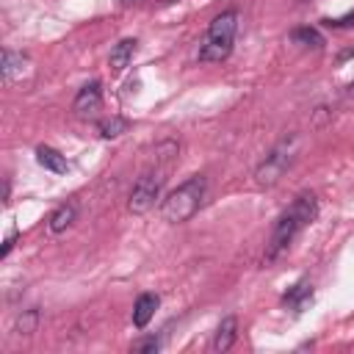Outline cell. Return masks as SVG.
Returning <instances> with one entry per match:
<instances>
[{
	"mask_svg": "<svg viewBox=\"0 0 354 354\" xmlns=\"http://www.w3.org/2000/svg\"><path fill=\"white\" fill-rule=\"evenodd\" d=\"M326 28H351L354 25V11H348L346 17H340V19H332V17H326V19H321Z\"/></svg>",
	"mask_w": 354,
	"mask_h": 354,
	"instance_id": "18",
	"label": "cell"
},
{
	"mask_svg": "<svg viewBox=\"0 0 354 354\" xmlns=\"http://www.w3.org/2000/svg\"><path fill=\"white\" fill-rule=\"evenodd\" d=\"M348 97H354V83H351V86H348Z\"/></svg>",
	"mask_w": 354,
	"mask_h": 354,
	"instance_id": "21",
	"label": "cell"
},
{
	"mask_svg": "<svg viewBox=\"0 0 354 354\" xmlns=\"http://www.w3.org/2000/svg\"><path fill=\"white\" fill-rule=\"evenodd\" d=\"M100 105H102V86H100L97 80H91V83H86V86L77 91V97H75V102H72V111H75L77 116H91V113L100 111Z\"/></svg>",
	"mask_w": 354,
	"mask_h": 354,
	"instance_id": "6",
	"label": "cell"
},
{
	"mask_svg": "<svg viewBox=\"0 0 354 354\" xmlns=\"http://www.w3.org/2000/svg\"><path fill=\"white\" fill-rule=\"evenodd\" d=\"M205 188H207L205 177H202V174H194V177H188L185 183H180L174 191H169V196L160 202V216H163V221H169V224H183V221H188V218L199 210V205H202V199H205Z\"/></svg>",
	"mask_w": 354,
	"mask_h": 354,
	"instance_id": "2",
	"label": "cell"
},
{
	"mask_svg": "<svg viewBox=\"0 0 354 354\" xmlns=\"http://www.w3.org/2000/svg\"><path fill=\"white\" fill-rule=\"evenodd\" d=\"M136 39H122V41H116L113 47H111V55H108V66H111V72L113 75H119V72H124L127 66H130V61H133V55H136Z\"/></svg>",
	"mask_w": 354,
	"mask_h": 354,
	"instance_id": "7",
	"label": "cell"
},
{
	"mask_svg": "<svg viewBox=\"0 0 354 354\" xmlns=\"http://www.w3.org/2000/svg\"><path fill=\"white\" fill-rule=\"evenodd\" d=\"M163 180H166V177H163V169H149V171H144V174L136 180V185H133V191H130V196H127L130 213H136V216L149 213V210L155 207V202L160 199Z\"/></svg>",
	"mask_w": 354,
	"mask_h": 354,
	"instance_id": "5",
	"label": "cell"
},
{
	"mask_svg": "<svg viewBox=\"0 0 354 354\" xmlns=\"http://www.w3.org/2000/svg\"><path fill=\"white\" fill-rule=\"evenodd\" d=\"M290 41L301 44V47H324V36L315 28H293L290 30Z\"/></svg>",
	"mask_w": 354,
	"mask_h": 354,
	"instance_id": "15",
	"label": "cell"
},
{
	"mask_svg": "<svg viewBox=\"0 0 354 354\" xmlns=\"http://www.w3.org/2000/svg\"><path fill=\"white\" fill-rule=\"evenodd\" d=\"M313 301V290H310V282L307 279H301V282H296L285 296H282V304H288V307H293L296 313H301L307 304Z\"/></svg>",
	"mask_w": 354,
	"mask_h": 354,
	"instance_id": "13",
	"label": "cell"
},
{
	"mask_svg": "<svg viewBox=\"0 0 354 354\" xmlns=\"http://www.w3.org/2000/svg\"><path fill=\"white\" fill-rule=\"evenodd\" d=\"M238 337V318L235 315H224L216 326V335H213V351H230L232 343Z\"/></svg>",
	"mask_w": 354,
	"mask_h": 354,
	"instance_id": "8",
	"label": "cell"
},
{
	"mask_svg": "<svg viewBox=\"0 0 354 354\" xmlns=\"http://www.w3.org/2000/svg\"><path fill=\"white\" fill-rule=\"evenodd\" d=\"M158 304H160L158 293H141V296L136 299V304H133V324H136L138 329H144V326L152 321Z\"/></svg>",
	"mask_w": 354,
	"mask_h": 354,
	"instance_id": "10",
	"label": "cell"
},
{
	"mask_svg": "<svg viewBox=\"0 0 354 354\" xmlns=\"http://www.w3.org/2000/svg\"><path fill=\"white\" fill-rule=\"evenodd\" d=\"M75 216H77L75 202H64V205H58V207L50 213V218H47V230H50L53 235H61V232H66V230L75 224Z\"/></svg>",
	"mask_w": 354,
	"mask_h": 354,
	"instance_id": "9",
	"label": "cell"
},
{
	"mask_svg": "<svg viewBox=\"0 0 354 354\" xmlns=\"http://www.w3.org/2000/svg\"><path fill=\"white\" fill-rule=\"evenodd\" d=\"M127 127H130V122L122 119V116H108V119H100L97 122V133L102 138H119L122 133H127Z\"/></svg>",
	"mask_w": 354,
	"mask_h": 354,
	"instance_id": "14",
	"label": "cell"
},
{
	"mask_svg": "<svg viewBox=\"0 0 354 354\" xmlns=\"http://www.w3.org/2000/svg\"><path fill=\"white\" fill-rule=\"evenodd\" d=\"M14 241H17V230H11V232L6 235V241H3V249H0V257H6V254L11 252V246H14Z\"/></svg>",
	"mask_w": 354,
	"mask_h": 354,
	"instance_id": "19",
	"label": "cell"
},
{
	"mask_svg": "<svg viewBox=\"0 0 354 354\" xmlns=\"http://www.w3.org/2000/svg\"><path fill=\"white\" fill-rule=\"evenodd\" d=\"M315 216H318V199H315V194H313V191H301V194L282 210V216L277 218V224H274V230H271V238H268V243H266L263 260H266V263L277 260V257L293 243V238H296Z\"/></svg>",
	"mask_w": 354,
	"mask_h": 354,
	"instance_id": "1",
	"label": "cell"
},
{
	"mask_svg": "<svg viewBox=\"0 0 354 354\" xmlns=\"http://www.w3.org/2000/svg\"><path fill=\"white\" fill-rule=\"evenodd\" d=\"M158 348H160V340H158L155 335H149V337H138V340L133 343V351H138V354H147V351L155 354Z\"/></svg>",
	"mask_w": 354,
	"mask_h": 354,
	"instance_id": "17",
	"label": "cell"
},
{
	"mask_svg": "<svg viewBox=\"0 0 354 354\" xmlns=\"http://www.w3.org/2000/svg\"><path fill=\"white\" fill-rule=\"evenodd\" d=\"M39 321H41V315H39V310H36V307H30V310H22V313L17 315L14 332H19V335H33V332L39 329Z\"/></svg>",
	"mask_w": 354,
	"mask_h": 354,
	"instance_id": "16",
	"label": "cell"
},
{
	"mask_svg": "<svg viewBox=\"0 0 354 354\" xmlns=\"http://www.w3.org/2000/svg\"><path fill=\"white\" fill-rule=\"evenodd\" d=\"M8 194H11V185H8V180L3 183V202H8Z\"/></svg>",
	"mask_w": 354,
	"mask_h": 354,
	"instance_id": "20",
	"label": "cell"
},
{
	"mask_svg": "<svg viewBox=\"0 0 354 354\" xmlns=\"http://www.w3.org/2000/svg\"><path fill=\"white\" fill-rule=\"evenodd\" d=\"M36 160H39V166H44L47 171H53V174H66V169H69V163H66V158L58 152V149H53V147H36Z\"/></svg>",
	"mask_w": 354,
	"mask_h": 354,
	"instance_id": "11",
	"label": "cell"
},
{
	"mask_svg": "<svg viewBox=\"0 0 354 354\" xmlns=\"http://www.w3.org/2000/svg\"><path fill=\"white\" fill-rule=\"evenodd\" d=\"M25 64H28V58L22 55V53H14V50H3V80L6 83H14L17 77H22V72H25Z\"/></svg>",
	"mask_w": 354,
	"mask_h": 354,
	"instance_id": "12",
	"label": "cell"
},
{
	"mask_svg": "<svg viewBox=\"0 0 354 354\" xmlns=\"http://www.w3.org/2000/svg\"><path fill=\"white\" fill-rule=\"evenodd\" d=\"M235 33H238V11H235V8H227V11H221V14L210 22L205 39L199 41V61H205V64H218V61H224V58L232 53Z\"/></svg>",
	"mask_w": 354,
	"mask_h": 354,
	"instance_id": "3",
	"label": "cell"
},
{
	"mask_svg": "<svg viewBox=\"0 0 354 354\" xmlns=\"http://www.w3.org/2000/svg\"><path fill=\"white\" fill-rule=\"evenodd\" d=\"M296 149H299V136L296 133H290V136H285L266 158H263V163L257 166V171H254V180L260 183V185H274V183H279V177L288 171V166L293 163V155H296Z\"/></svg>",
	"mask_w": 354,
	"mask_h": 354,
	"instance_id": "4",
	"label": "cell"
}]
</instances>
